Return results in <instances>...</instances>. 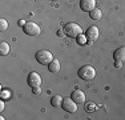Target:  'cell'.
<instances>
[{
  "instance_id": "cell-1",
  "label": "cell",
  "mask_w": 125,
  "mask_h": 120,
  "mask_svg": "<svg viewBox=\"0 0 125 120\" xmlns=\"http://www.w3.org/2000/svg\"><path fill=\"white\" fill-rule=\"evenodd\" d=\"M62 32L68 36V37H72V39H76L79 35L83 34V28L79 25L77 23H67L62 28Z\"/></svg>"
},
{
  "instance_id": "cell-2",
  "label": "cell",
  "mask_w": 125,
  "mask_h": 120,
  "mask_svg": "<svg viewBox=\"0 0 125 120\" xmlns=\"http://www.w3.org/2000/svg\"><path fill=\"white\" fill-rule=\"evenodd\" d=\"M77 75H79L80 79L83 80H93L94 76H96V70H94V67H92V65H83L81 68H79V71H77Z\"/></svg>"
},
{
  "instance_id": "cell-3",
  "label": "cell",
  "mask_w": 125,
  "mask_h": 120,
  "mask_svg": "<svg viewBox=\"0 0 125 120\" xmlns=\"http://www.w3.org/2000/svg\"><path fill=\"white\" fill-rule=\"evenodd\" d=\"M35 58H36V60H37V63H39V64L48 65L49 63L53 60V55L51 53V51L41 49V51H39V52H36Z\"/></svg>"
},
{
  "instance_id": "cell-4",
  "label": "cell",
  "mask_w": 125,
  "mask_h": 120,
  "mask_svg": "<svg viewBox=\"0 0 125 120\" xmlns=\"http://www.w3.org/2000/svg\"><path fill=\"white\" fill-rule=\"evenodd\" d=\"M23 31H24L25 35L29 36H37L40 34V25L33 22H27V24L23 27Z\"/></svg>"
},
{
  "instance_id": "cell-5",
  "label": "cell",
  "mask_w": 125,
  "mask_h": 120,
  "mask_svg": "<svg viewBox=\"0 0 125 120\" xmlns=\"http://www.w3.org/2000/svg\"><path fill=\"white\" fill-rule=\"evenodd\" d=\"M99 35H100V31L96 25H91L89 28L87 29L85 32V36H87V40H88V44H93L94 41L99 39Z\"/></svg>"
},
{
  "instance_id": "cell-6",
  "label": "cell",
  "mask_w": 125,
  "mask_h": 120,
  "mask_svg": "<svg viewBox=\"0 0 125 120\" xmlns=\"http://www.w3.org/2000/svg\"><path fill=\"white\" fill-rule=\"evenodd\" d=\"M61 108L64 111H67V112H69V113H73V112H76V111H77V103L73 100L72 97H67V99L62 100Z\"/></svg>"
},
{
  "instance_id": "cell-7",
  "label": "cell",
  "mask_w": 125,
  "mask_h": 120,
  "mask_svg": "<svg viewBox=\"0 0 125 120\" xmlns=\"http://www.w3.org/2000/svg\"><path fill=\"white\" fill-rule=\"evenodd\" d=\"M27 82H28V85L32 87V88H33V87H41V76L37 72H31V73L28 75Z\"/></svg>"
},
{
  "instance_id": "cell-8",
  "label": "cell",
  "mask_w": 125,
  "mask_h": 120,
  "mask_svg": "<svg viewBox=\"0 0 125 120\" xmlns=\"http://www.w3.org/2000/svg\"><path fill=\"white\" fill-rule=\"evenodd\" d=\"M80 8L84 12H91L96 8V0H80Z\"/></svg>"
},
{
  "instance_id": "cell-9",
  "label": "cell",
  "mask_w": 125,
  "mask_h": 120,
  "mask_svg": "<svg viewBox=\"0 0 125 120\" xmlns=\"http://www.w3.org/2000/svg\"><path fill=\"white\" fill-rule=\"evenodd\" d=\"M71 96H72V99L77 104H84L85 103V94L83 91H80V89H75Z\"/></svg>"
},
{
  "instance_id": "cell-10",
  "label": "cell",
  "mask_w": 125,
  "mask_h": 120,
  "mask_svg": "<svg viewBox=\"0 0 125 120\" xmlns=\"http://www.w3.org/2000/svg\"><path fill=\"white\" fill-rule=\"evenodd\" d=\"M113 60H115V61L125 63V47H120L115 51V53H113Z\"/></svg>"
},
{
  "instance_id": "cell-11",
  "label": "cell",
  "mask_w": 125,
  "mask_h": 120,
  "mask_svg": "<svg viewBox=\"0 0 125 120\" xmlns=\"http://www.w3.org/2000/svg\"><path fill=\"white\" fill-rule=\"evenodd\" d=\"M48 70H49L51 73H57V72L60 71V61H59L57 59H53L48 64Z\"/></svg>"
},
{
  "instance_id": "cell-12",
  "label": "cell",
  "mask_w": 125,
  "mask_h": 120,
  "mask_svg": "<svg viewBox=\"0 0 125 120\" xmlns=\"http://www.w3.org/2000/svg\"><path fill=\"white\" fill-rule=\"evenodd\" d=\"M62 96L61 95H55L52 99H51V104H52V107H55V108H59V107H61V104H62Z\"/></svg>"
},
{
  "instance_id": "cell-13",
  "label": "cell",
  "mask_w": 125,
  "mask_h": 120,
  "mask_svg": "<svg viewBox=\"0 0 125 120\" xmlns=\"http://www.w3.org/2000/svg\"><path fill=\"white\" fill-rule=\"evenodd\" d=\"M10 44L7 43V41H1L0 43V55L1 56H5V55H8L10 53Z\"/></svg>"
},
{
  "instance_id": "cell-14",
  "label": "cell",
  "mask_w": 125,
  "mask_h": 120,
  "mask_svg": "<svg viewBox=\"0 0 125 120\" xmlns=\"http://www.w3.org/2000/svg\"><path fill=\"white\" fill-rule=\"evenodd\" d=\"M89 16H91L92 20H99V19H101V16H103V12H101L100 8H94L93 11L89 12Z\"/></svg>"
},
{
  "instance_id": "cell-15",
  "label": "cell",
  "mask_w": 125,
  "mask_h": 120,
  "mask_svg": "<svg viewBox=\"0 0 125 120\" xmlns=\"http://www.w3.org/2000/svg\"><path fill=\"white\" fill-rule=\"evenodd\" d=\"M76 41L79 46H85V44H88V40H87V36H85V34H81L79 35L76 37Z\"/></svg>"
},
{
  "instance_id": "cell-16",
  "label": "cell",
  "mask_w": 125,
  "mask_h": 120,
  "mask_svg": "<svg viewBox=\"0 0 125 120\" xmlns=\"http://www.w3.org/2000/svg\"><path fill=\"white\" fill-rule=\"evenodd\" d=\"M10 97H11V92L7 91V89H1V92H0V99H1V100H8Z\"/></svg>"
},
{
  "instance_id": "cell-17",
  "label": "cell",
  "mask_w": 125,
  "mask_h": 120,
  "mask_svg": "<svg viewBox=\"0 0 125 120\" xmlns=\"http://www.w3.org/2000/svg\"><path fill=\"white\" fill-rule=\"evenodd\" d=\"M97 109V107H96V104L94 103H87L85 104V111H87V112H93V111H96Z\"/></svg>"
},
{
  "instance_id": "cell-18",
  "label": "cell",
  "mask_w": 125,
  "mask_h": 120,
  "mask_svg": "<svg viewBox=\"0 0 125 120\" xmlns=\"http://www.w3.org/2000/svg\"><path fill=\"white\" fill-rule=\"evenodd\" d=\"M8 29V22L5 19L0 20V32H5Z\"/></svg>"
},
{
  "instance_id": "cell-19",
  "label": "cell",
  "mask_w": 125,
  "mask_h": 120,
  "mask_svg": "<svg viewBox=\"0 0 125 120\" xmlns=\"http://www.w3.org/2000/svg\"><path fill=\"white\" fill-rule=\"evenodd\" d=\"M32 92H33V95H41V87H33Z\"/></svg>"
},
{
  "instance_id": "cell-20",
  "label": "cell",
  "mask_w": 125,
  "mask_h": 120,
  "mask_svg": "<svg viewBox=\"0 0 125 120\" xmlns=\"http://www.w3.org/2000/svg\"><path fill=\"white\" fill-rule=\"evenodd\" d=\"M17 24H19V27H24L25 25V24H27V22H25V20H19V22H17Z\"/></svg>"
},
{
  "instance_id": "cell-21",
  "label": "cell",
  "mask_w": 125,
  "mask_h": 120,
  "mask_svg": "<svg viewBox=\"0 0 125 120\" xmlns=\"http://www.w3.org/2000/svg\"><path fill=\"white\" fill-rule=\"evenodd\" d=\"M115 65H116V68H121L123 67V63L121 61H115Z\"/></svg>"
},
{
  "instance_id": "cell-22",
  "label": "cell",
  "mask_w": 125,
  "mask_h": 120,
  "mask_svg": "<svg viewBox=\"0 0 125 120\" xmlns=\"http://www.w3.org/2000/svg\"><path fill=\"white\" fill-rule=\"evenodd\" d=\"M0 111H4V100L0 101Z\"/></svg>"
},
{
  "instance_id": "cell-23",
  "label": "cell",
  "mask_w": 125,
  "mask_h": 120,
  "mask_svg": "<svg viewBox=\"0 0 125 120\" xmlns=\"http://www.w3.org/2000/svg\"><path fill=\"white\" fill-rule=\"evenodd\" d=\"M51 1H56V0H51Z\"/></svg>"
}]
</instances>
